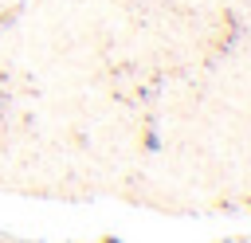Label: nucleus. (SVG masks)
<instances>
[{"label":"nucleus","mask_w":251,"mask_h":243,"mask_svg":"<svg viewBox=\"0 0 251 243\" xmlns=\"http://www.w3.org/2000/svg\"><path fill=\"white\" fill-rule=\"evenodd\" d=\"M102 243H118V239H102Z\"/></svg>","instance_id":"1"}]
</instances>
